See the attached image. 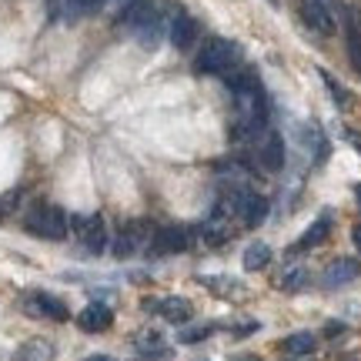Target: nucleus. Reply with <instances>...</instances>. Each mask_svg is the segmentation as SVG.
I'll return each mask as SVG.
<instances>
[{
  "instance_id": "1",
  "label": "nucleus",
  "mask_w": 361,
  "mask_h": 361,
  "mask_svg": "<svg viewBox=\"0 0 361 361\" xmlns=\"http://www.w3.org/2000/svg\"><path fill=\"white\" fill-rule=\"evenodd\" d=\"M228 87L234 97V121H231V141L245 144L258 137L264 124H268V101H264V87L251 71H234L228 74Z\"/></svg>"
},
{
  "instance_id": "2",
  "label": "nucleus",
  "mask_w": 361,
  "mask_h": 361,
  "mask_svg": "<svg viewBox=\"0 0 361 361\" xmlns=\"http://www.w3.org/2000/svg\"><path fill=\"white\" fill-rule=\"evenodd\" d=\"M24 224L34 238H44V241H64L67 234H71V218L57 204H47V201L30 207Z\"/></svg>"
},
{
  "instance_id": "3",
  "label": "nucleus",
  "mask_w": 361,
  "mask_h": 361,
  "mask_svg": "<svg viewBox=\"0 0 361 361\" xmlns=\"http://www.w3.org/2000/svg\"><path fill=\"white\" fill-rule=\"evenodd\" d=\"M238 64V47L224 37H207L201 51L194 57V71L197 74H228Z\"/></svg>"
},
{
  "instance_id": "4",
  "label": "nucleus",
  "mask_w": 361,
  "mask_h": 361,
  "mask_svg": "<svg viewBox=\"0 0 361 361\" xmlns=\"http://www.w3.org/2000/svg\"><path fill=\"white\" fill-rule=\"evenodd\" d=\"M71 234L78 238V245L90 255H101L107 247V224L101 214H74L71 218Z\"/></svg>"
},
{
  "instance_id": "5",
  "label": "nucleus",
  "mask_w": 361,
  "mask_h": 361,
  "mask_svg": "<svg viewBox=\"0 0 361 361\" xmlns=\"http://www.w3.org/2000/svg\"><path fill=\"white\" fill-rule=\"evenodd\" d=\"M151 238H154V231H151L144 221H128L114 238V255L117 258H130V255H137V251H147V247H151Z\"/></svg>"
},
{
  "instance_id": "6",
  "label": "nucleus",
  "mask_w": 361,
  "mask_h": 361,
  "mask_svg": "<svg viewBox=\"0 0 361 361\" xmlns=\"http://www.w3.org/2000/svg\"><path fill=\"white\" fill-rule=\"evenodd\" d=\"M24 311L27 314H34V318H47V322H67L71 318V311L61 298L47 295V291H34V295L24 298Z\"/></svg>"
},
{
  "instance_id": "7",
  "label": "nucleus",
  "mask_w": 361,
  "mask_h": 361,
  "mask_svg": "<svg viewBox=\"0 0 361 361\" xmlns=\"http://www.w3.org/2000/svg\"><path fill=\"white\" fill-rule=\"evenodd\" d=\"M188 247H191V231H184V228H157L147 251L157 255V258H168V255H178V251H188Z\"/></svg>"
},
{
  "instance_id": "8",
  "label": "nucleus",
  "mask_w": 361,
  "mask_h": 361,
  "mask_svg": "<svg viewBox=\"0 0 361 361\" xmlns=\"http://www.w3.org/2000/svg\"><path fill=\"white\" fill-rule=\"evenodd\" d=\"M144 311H157L171 324H188L194 318V308L188 298H161V301H144Z\"/></svg>"
},
{
  "instance_id": "9",
  "label": "nucleus",
  "mask_w": 361,
  "mask_h": 361,
  "mask_svg": "<svg viewBox=\"0 0 361 361\" xmlns=\"http://www.w3.org/2000/svg\"><path fill=\"white\" fill-rule=\"evenodd\" d=\"M197 34H201V27H197V20H194L191 13H184V11L174 13V20H171V27H168V37L178 51L194 47V44H197Z\"/></svg>"
},
{
  "instance_id": "10",
  "label": "nucleus",
  "mask_w": 361,
  "mask_h": 361,
  "mask_svg": "<svg viewBox=\"0 0 361 361\" xmlns=\"http://www.w3.org/2000/svg\"><path fill=\"white\" fill-rule=\"evenodd\" d=\"M114 324V311L107 308V305H101V301H94V305H87V308L78 314V328L80 331H87V335H97V331H107Z\"/></svg>"
},
{
  "instance_id": "11",
  "label": "nucleus",
  "mask_w": 361,
  "mask_h": 361,
  "mask_svg": "<svg viewBox=\"0 0 361 361\" xmlns=\"http://www.w3.org/2000/svg\"><path fill=\"white\" fill-rule=\"evenodd\" d=\"M358 274H361V264L355 258H335L322 271V284L324 288H341V284L355 281Z\"/></svg>"
},
{
  "instance_id": "12",
  "label": "nucleus",
  "mask_w": 361,
  "mask_h": 361,
  "mask_svg": "<svg viewBox=\"0 0 361 361\" xmlns=\"http://www.w3.org/2000/svg\"><path fill=\"white\" fill-rule=\"evenodd\" d=\"M301 20H305L314 34H324V37H328V34H335V27H338V20L324 11L318 0H301Z\"/></svg>"
},
{
  "instance_id": "13",
  "label": "nucleus",
  "mask_w": 361,
  "mask_h": 361,
  "mask_svg": "<svg viewBox=\"0 0 361 361\" xmlns=\"http://www.w3.org/2000/svg\"><path fill=\"white\" fill-rule=\"evenodd\" d=\"M264 218H268V201H264L261 194L247 191L245 197H241V224H245V228H258Z\"/></svg>"
},
{
  "instance_id": "14",
  "label": "nucleus",
  "mask_w": 361,
  "mask_h": 361,
  "mask_svg": "<svg viewBox=\"0 0 361 361\" xmlns=\"http://www.w3.org/2000/svg\"><path fill=\"white\" fill-rule=\"evenodd\" d=\"M258 161L264 164L268 171H281L284 168V141L278 134H268L258 147Z\"/></svg>"
},
{
  "instance_id": "15",
  "label": "nucleus",
  "mask_w": 361,
  "mask_h": 361,
  "mask_svg": "<svg viewBox=\"0 0 361 361\" xmlns=\"http://www.w3.org/2000/svg\"><path fill=\"white\" fill-rule=\"evenodd\" d=\"M134 348L141 358H171V348L164 345V338L157 335V331H141V335L134 338Z\"/></svg>"
},
{
  "instance_id": "16",
  "label": "nucleus",
  "mask_w": 361,
  "mask_h": 361,
  "mask_svg": "<svg viewBox=\"0 0 361 361\" xmlns=\"http://www.w3.org/2000/svg\"><path fill=\"white\" fill-rule=\"evenodd\" d=\"M314 348H318V338L311 335V331H295V335H288L281 341V351L291 355V358H305V355H311Z\"/></svg>"
},
{
  "instance_id": "17",
  "label": "nucleus",
  "mask_w": 361,
  "mask_h": 361,
  "mask_svg": "<svg viewBox=\"0 0 361 361\" xmlns=\"http://www.w3.org/2000/svg\"><path fill=\"white\" fill-rule=\"evenodd\" d=\"M328 231H331V218H318L308 231L301 234V241L291 247V255H298V251H308V247H318L324 238H328Z\"/></svg>"
},
{
  "instance_id": "18",
  "label": "nucleus",
  "mask_w": 361,
  "mask_h": 361,
  "mask_svg": "<svg viewBox=\"0 0 361 361\" xmlns=\"http://www.w3.org/2000/svg\"><path fill=\"white\" fill-rule=\"evenodd\" d=\"M13 361H54V345L44 341V338H34V341H27V345L17 348Z\"/></svg>"
},
{
  "instance_id": "19",
  "label": "nucleus",
  "mask_w": 361,
  "mask_h": 361,
  "mask_svg": "<svg viewBox=\"0 0 361 361\" xmlns=\"http://www.w3.org/2000/svg\"><path fill=\"white\" fill-rule=\"evenodd\" d=\"M268 261H271V247L268 245H247V251H245V268L247 271L268 268Z\"/></svg>"
},
{
  "instance_id": "20",
  "label": "nucleus",
  "mask_w": 361,
  "mask_h": 361,
  "mask_svg": "<svg viewBox=\"0 0 361 361\" xmlns=\"http://www.w3.org/2000/svg\"><path fill=\"white\" fill-rule=\"evenodd\" d=\"M308 281H311V274L305 268H288L281 274V288H284V291H301Z\"/></svg>"
},
{
  "instance_id": "21",
  "label": "nucleus",
  "mask_w": 361,
  "mask_h": 361,
  "mask_svg": "<svg viewBox=\"0 0 361 361\" xmlns=\"http://www.w3.org/2000/svg\"><path fill=\"white\" fill-rule=\"evenodd\" d=\"M322 80H324V84H328V90H331V97H335V104H338V107H345V104L351 101V97H348V90L341 87V84H338V80L331 78L328 71H322Z\"/></svg>"
},
{
  "instance_id": "22",
  "label": "nucleus",
  "mask_w": 361,
  "mask_h": 361,
  "mask_svg": "<svg viewBox=\"0 0 361 361\" xmlns=\"http://www.w3.org/2000/svg\"><path fill=\"white\" fill-rule=\"evenodd\" d=\"M348 54H351V64H355V71L361 74V34H358V27H351V30H348Z\"/></svg>"
},
{
  "instance_id": "23",
  "label": "nucleus",
  "mask_w": 361,
  "mask_h": 361,
  "mask_svg": "<svg viewBox=\"0 0 361 361\" xmlns=\"http://www.w3.org/2000/svg\"><path fill=\"white\" fill-rule=\"evenodd\" d=\"M207 335H211V328H184L178 338L184 341V345H197V341H204Z\"/></svg>"
},
{
  "instance_id": "24",
  "label": "nucleus",
  "mask_w": 361,
  "mask_h": 361,
  "mask_svg": "<svg viewBox=\"0 0 361 361\" xmlns=\"http://www.w3.org/2000/svg\"><path fill=\"white\" fill-rule=\"evenodd\" d=\"M130 4H134V0H104V7H107V11H111V13H114L117 20H121V13L128 11Z\"/></svg>"
},
{
  "instance_id": "25",
  "label": "nucleus",
  "mask_w": 361,
  "mask_h": 361,
  "mask_svg": "<svg viewBox=\"0 0 361 361\" xmlns=\"http://www.w3.org/2000/svg\"><path fill=\"white\" fill-rule=\"evenodd\" d=\"M351 241H355V247L361 251V224H355V228H351Z\"/></svg>"
},
{
  "instance_id": "26",
  "label": "nucleus",
  "mask_w": 361,
  "mask_h": 361,
  "mask_svg": "<svg viewBox=\"0 0 361 361\" xmlns=\"http://www.w3.org/2000/svg\"><path fill=\"white\" fill-rule=\"evenodd\" d=\"M101 7H104V0H87V13L90 11H101Z\"/></svg>"
},
{
  "instance_id": "27",
  "label": "nucleus",
  "mask_w": 361,
  "mask_h": 361,
  "mask_svg": "<svg viewBox=\"0 0 361 361\" xmlns=\"http://www.w3.org/2000/svg\"><path fill=\"white\" fill-rule=\"evenodd\" d=\"M84 361H114V358H107V355H90V358H84Z\"/></svg>"
},
{
  "instance_id": "28",
  "label": "nucleus",
  "mask_w": 361,
  "mask_h": 361,
  "mask_svg": "<svg viewBox=\"0 0 361 361\" xmlns=\"http://www.w3.org/2000/svg\"><path fill=\"white\" fill-rule=\"evenodd\" d=\"M355 197H358V207H361V184H358V188H355Z\"/></svg>"
},
{
  "instance_id": "29",
  "label": "nucleus",
  "mask_w": 361,
  "mask_h": 361,
  "mask_svg": "<svg viewBox=\"0 0 361 361\" xmlns=\"http://www.w3.org/2000/svg\"><path fill=\"white\" fill-rule=\"evenodd\" d=\"M234 361H258V358H234Z\"/></svg>"
}]
</instances>
